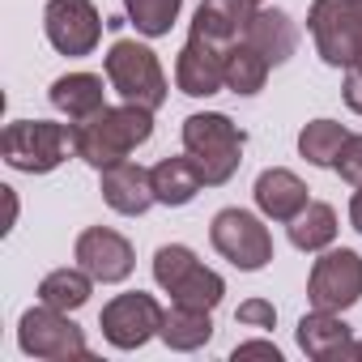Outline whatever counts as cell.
Returning <instances> with one entry per match:
<instances>
[{"mask_svg": "<svg viewBox=\"0 0 362 362\" xmlns=\"http://www.w3.org/2000/svg\"><path fill=\"white\" fill-rule=\"evenodd\" d=\"M307 30L315 56L328 69H341V98L354 115H362V0H311Z\"/></svg>", "mask_w": 362, "mask_h": 362, "instance_id": "cell-1", "label": "cell"}, {"mask_svg": "<svg viewBox=\"0 0 362 362\" xmlns=\"http://www.w3.org/2000/svg\"><path fill=\"white\" fill-rule=\"evenodd\" d=\"M153 136V111L136 107V103H119V107H103L98 115L73 124V145L77 158L90 162L94 170H107L115 162H128L132 149H141Z\"/></svg>", "mask_w": 362, "mask_h": 362, "instance_id": "cell-2", "label": "cell"}, {"mask_svg": "<svg viewBox=\"0 0 362 362\" xmlns=\"http://www.w3.org/2000/svg\"><path fill=\"white\" fill-rule=\"evenodd\" d=\"M243 145H247V132L222 111H197L184 119V153L197 158L205 188L230 184L243 162Z\"/></svg>", "mask_w": 362, "mask_h": 362, "instance_id": "cell-3", "label": "cell"}, {"mask_svg": "<svg viewBox=\"0 0 362 362\" xmlns=\"http://www.w3.org/2000/svg\"><path fill=\"white\" fill-rule=\"evenodd\" d=\"M103 73H107V86L124 103H136L145 111H158L166 103V94H170L162 60L153 56V47H145L136 39H115L107 47V56H103Z\"/></svg>", "mask_w": 362, "mask_h": 362, "instance_id": "cell-4", "label": "cell"}, {"mask_svg": "<svg viewBox=\"0 0 362 362\" xmlns=\"http://www.w3.org/2000/svg\"><path fill=\"white\" fill-rule=\"evenodd\" d=\"M0 153L5 162L22 175H52L56 166L69 162V153H77L73 145V124H56V119H13L0 132Z\"/></svg>", "mask_w": 362, "mask_h": 362, "instance_id": "cell-5", "label": "cell"}, {"mask_svg": "<svg viewBox=\"0 0 362 362\" xmlns=\"http://www.w3.org/2000/svg\"><path fill=\"white\" fill-rule=\"evenodd\" d=\"M209 243L239 273H260L273 260V235L252 209H218L209 222Z\"/></svg>", "mask_w": 362, "mask_h": 362, "instance_id": "cell-6", "label": "cell"}, {"mask_svg": "<svg viewBox=\"0 0 362 362\" xmlns=\"http://www.w3.org/2000/svg\"><path fill=\"white\" fill-rule=\"evenodd\" d=\"M18 345H22L26 358H47V362L86 358V354H90L86 332L69 320V311L47 307V303L22 311V320H18Z\"/></svg>", "mask_w": 362, "mask_h": 362, "instance_id": "cell-7", "label": "cell"}, {"mask_svg": "<svg viewBox=\"0 0 362 362\" xmlns=\"http://www.w3.org/2000/svg\"><path fill=\"white\" fill-rule=\"evenodd\" d=\"M307 298L320 311H349L362 298V256L354 247H324L311 264Z\"/></svg>", "mask_w": 362, "mask_h": 362, "instance_id": "cell-8", "label": "cell"}, {"mask_svg": "<svg viewBox=\"0 0 362 362\" xmlns=\"http://www.w3.org/2000/svg\"><path fill=\"white\" fill-rule=\"evenodd\" d=\"M103 13L94 0H47L43 9V35L60 56H94L103 43Z\"/></svg>", "mask_w": 362, "mask_h": 362, "instance_id": "cell-9", "label": "cell"}, {"mask_svg": "<svg viewBox=\"0 0 362 362\" xmlns=\"http://www.w3.org/2000/svg\"><path fill=\"white\" fill-rule=\"evenodd\" d=\"M162 303L145 290H128V294H115L103 315H98V328L107 337V345L115 349H141L149 337L162 332Z\"/></svg>", "mask_w": 362, "mask_h": 362, "instance_id": "cell-10", "label": "cell"}, {"mask_svg": "<svg viewBox=\"0 0 362 362\" xmlns=\"http://www.w3.org/2000/svg\"><path fill=\"white\" fill-rule=\"evenodd\" d=\"M73 260H77L94 281H103V286H119V281H128L132 269H136L132 243H128L119 230H111V226H86V230L77 235V243H73Z\"/></svg>", "mask_w": 362, "mask_h": 362, "instance_id": "cell-11", "label": "cell"}, {"mask_svg": "<svg viewBox=\"0 0 362 362\" xmlns=\"http://www.w3.org/2000/svg\"><path fill=\"white\" fill-rule=\"evenodd\" d=\"M175 86L188 98H209L226 90V47L201 35H188V43L179 47V60H175Z\"/></svg>", "mask_w": 362, "mask_h": 362, "instance_id": "cell-12", "label": "cell"}, {"mask_svg": "<svg viewBox=\"0 0 362 362\" xmlns=\"http://www.w3.org/2000/svg\"><path fill=\"white\" fill-rule=\"evenodd\" d=\"M294 337H298V349H303L307 358H315V362H354V332H349V324L341 320V311H320V307H311V311L298 320Z\"/></svg>", "mask_w": 362, "mask_h": 362, "instance_id": "cell-13", "label": "cell"}, {"mask_svg": "<svg viewBox=\"0 0 362 362\" xmlns=\"http://www.w3.org/2000/svg\"><path fill=\"white\" fill-rule=\"evenodd\" d=\"M98 192L107 201V209L124 214V218H141L153 201V179L141 162H115L107 170H98Z\"/></svg>", "mask_w": 362, "mask_h": 362, "instance_id": "cell-14", "label": "cell"}, {"mask_svg": "<svg viewBox=\"0 0 362 362\" xmlns=\"http://www.w3.org/2000/svg\"><path fill=\"white\" fill-rule=\"evenodd\" d=\"M307 192H311V188L303 184L294 170H286V166H264V170L256 175V188H252L256 209H260L269 222H294V218L311 205Z\"/></svg>", "mask_w": 362, "mask_h": 362, "instance_id": "cell-15", "label": "cell"}, {"mask_svg": "<svg viewBox=\"0 0 362 362\" xmlns=\"http://www.w3.org/2000/svg\"><path fill=\"white\" fill-rule=\"evenodd\" d=\"M243 43H252L273 69L277 64H286L294 52H298V22L286 13V9H256L252 13V22H247V30H243Z\"/></svg>", "mask_w": 362, "mask_h": 362, "instance_id": "cell-16", "label": "cell"}, {"mask_svg": "<svg viewBox=\"0 0 362 362\" xmlns=\"http://www.w3.org/2000/svg\"><path fill=\"white\" fill-rule=\"evenodd\" d=\"M256 9H260L256 0H201L197 18H192V35H201L218 47H230V43L243 39Z\"/></svg>", "mask_w": 362, "mask_h": 362, "instance_id": "cell-17", "label": "cell"}, {"mask_svg": "<svg viewBox=\"0 0 362 362\" xmlns=\"http://www.w3.org/2000/svg\"><path fill=\"white\" fill-rule=\"evenodd\" d=\"M149 179H153V201L166 205V209H184L201 197L205 188V175L197 166L192 153L184 158H162L158 166H149Z\"/></svg>", "mask_w": 362, "mask_h": 362, "instance_id": "cell-18", "label": "cell"}, {"mask_svg": "<svg viewBox=\"0 0 362 362\" xmlns=\"http://www.w3.org/2000/svg\"><path fill=\"white\" fill-rule=\"evenodd\" d=\"M47 98L73 124H81V119H90V115H98L107 107V90H103V77L98 73H64V77L52 81Z\"/></svg>", "mask_w": 362, "mask_h": 362, "instance_id": "cell-19", "label": "cell"}, {"mask_svg": "<svg viewBox=\"0 0 362 362\" xmlns=\"http://www.w3.org/2000/svg\"><path fill=\"white\" fill-rule=\"evenodd\" d=\"M166 349H179V354H192V349H205L214 341V311H201V307H184L175 303L166 315H162V332Z\"/></svg>", "mask_w": 362, "mask_h": 362, "instance_id": "cell-20", "label": "cell"}, {"mask_svg": "<svg viewBox=\"0 0 362 362\" xmlns=\"http://www.w3.org/2000/svg\"><path fill=\"white\" fill-rule=\"evenodd\" d=\"M269 73H273V64H269L252 43L239 39V43L226 47V90H230V94H239V98L260 94L264 81H269Z\"/></svg>", "mask_w": 362, "mask_h": 362, "instance_id": "cell-21", "label": "cell"}, {"mask_svg": "<svg viewBox=\"0 0 362 362\" xmlns=\"http://www.w3.org/2000/svg\"><path fill=\"white\" fill-rule=\"evenodd\" d=\"M290 226V243L298 247V252H324V247H332L337 243V209L328 205V201H311L294 222H286Z\"/></svg>", "mask_w": 362, "mask_h": 362, "instance_id": "cell-22", "label": "cell"}, {"mask_svg": "<svg viewBox=\"0 0 362 362\" xmlns=\"http://www.w3.org/2000/svg\"><path fill=\"white\" fill-rule=\"evenodd\" d=\"M94 294V277L73 264V269H52L43 281H39V303L47 307H60V311H81Z\"/></svg>", "mask_w": 362, "mask_h": 362, "instance_id": "cell-23", "label": "cell"}, {"mask_svg": "<svg viewBox=\"0 0 362 362\" xmlns=\"http://www.w3.org/2000/svg\"><path fill=\"white\" fill-rule=\"evenodd\" d=\"M170 303H184V307H201V311H214L222 298H226V281H222V273H214V269H205L201 260L179 277L170 290Z\"/></svg>", "mask_w": 362, "mask_h": 362, "instance_id": "cell-24", "label": "cell"}, {"mask_svg": "<svg viewBox=\"0 0 362 362\" xmlns=\"http://www.w3.org/2000/svg\"><path fill=\"white\" fill-rule=\"evenodd\" d=\"M345 141H349L345 124H337V119H311V124H303V132H298V153H303L311 166H332Z\"/></svg>", "mask_w": 362, "mask_h": 362, "instance_id": "cell-25", "label": "cell"}, {"mask_svg": "<svg viewBox=\"0 0 362 362\" xmlns=\"http://www.w3.org/2000/svg\"><path fill=\"white\" fill-rule=\"evenodd\" d=\"M179 9H184V0H124L128 26H136V35L145 39L170 35V26L179 22Z\"/></svg>", "mask_w": 362, "mask_h": 362, "instance_id": "cell-26", "label": "cell"}, {"mask_svg": "<svg viewBox=\"0 0 362 362\" xmlns=\"http://www.w3.org/2000/svg\"><path fill=\"white\" fill-rule=\"evenodd\" d=\"M192 264H197V252H192L188 243H162V247L153 252V281H158L162 290H170Z\"/></svg>", "mask_w": 362, "mask_h": 362, "instance_id": "cell-27", "label": "cell"}, {"mask_svg": "<svg viewBox=\"0 0 362 362\" xmlns=\"http://www.w3.org/2000/svg\"><path fill=\"white\" fill-rule=\"evenodd\" d=\"M332 170L345 179L349 188H362V132H349V141L341 145V153H337Z\"/></svg>", "mask_w": 362, "mask_h": 362, "instance_id": "cell-28", "label": "cell"}, {"mask_svg": "<svg viewBox=\"0 0 362 362\" xmlns=\"http://www.w3.org/2000/svg\"><path fill=\"white\" fill-rule=\"evenodd\" d=\"M235 320L243 328H277V307L269 298H247V303H239Z\"/></svg>", "mask_w": 362, "mask_h": 362, "instance_id": "cell-29", "label": "cell"}, {"mask_svg": "<svg viewBox=\"0 0 362 362\" xmlns=\"http://www.w3.org/2000/svg\"><path fill=\"white\" fill-rule=\"evenodd\" d=\"M239 358H273V362H281V349L273 341H243V345H235V362Z\"/></svg>", "mask_w": 362, "mask_h": 362, "instance_id": "cell-30", "label": "cell"}, {"mask_svg": "<svg viewBox=\"0 0 362 362\" xmlns=\"http://www.w3.org/2000/svg\"><path fill=\"white\" fill-rule=\"evenodd\" d=\"M349 226L362 235V188L354 192V201H349Z\"/></svg>", "mask_w": 362, "mask_h": 362, "instance_id": "cell-31", "label": "cell"}, {"mask_svg": "<svg viewBox=\"0 0 362 362\" xmlns=\"http://www.w3.org/2000/svg\"><path fill=\"white\" fill-rule=\"evenodd\" d=\"M5 205H9V222H5V230H13V222H18V192H13V188H5Z\"/></svg>", "mask_w": 362, "mask_h": 362, "instance_id": "cell-32", "label": "cell"}, {"mask_svg": "<svg viewBox=\"0 0 362 362\" xmlns=\"http://www.w3.org/2000/svg\"><path fill=\"white\" fill-rule=\"evenodd\" d=\"M354 362H362V341H354Z\"/></svg>", "mask_w": 362, "mask_h": 362, "instance_id": "cell-33", "label": "cell"}, {"mask_svg": "<svg viewBox=\"0 0 362 362\" xmlns=\"http://www.w3.org/2000/svg\"><path fill=\"white\" fill-rule=\"evenodd\" d=\"M256 5H260V0H256Z\"/></svg>", "mask_w": 362, "mask_h": 362, "instance_id": "cell-34", "label": "cell"}]
</instances>
